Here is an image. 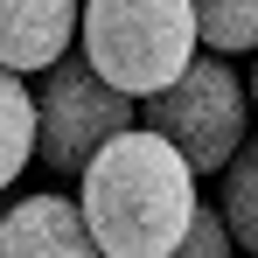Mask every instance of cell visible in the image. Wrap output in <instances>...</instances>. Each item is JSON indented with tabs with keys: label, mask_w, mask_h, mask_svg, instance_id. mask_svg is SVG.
Instances as JSON below:
<instances>
[{
	"label": "cell",
	"mask_w": 258,
	"mask_h": 258,
	"mask_svg": "<svg viewBox=\"0 0 258 258\" xmlns=\"http://www.w3.org/2000/svg\"><path fill=\"white\" fill-rule=\"evenodd\" d=\"M203 174L181 161V147L154 126H119L77 174V210L105 258H161L196 216Z\"/></svg>",
	"instance_id": "1"
},
{
	"label": "cell",
	"mask_w": 258,
	"mask_h": 258,
	"mask_svg": "<svg viewBox=\"0 0 258 258\" xmlns=\"http://www.w3.org/2000/svg\"><path fill=\"white\" fill-rule=\"evenodd\" d=\"M77 49L105 84L126 98H147L181 77V63L196 56V7L188 0H84L77 7Z\"/></svg>",
	"instance_id": "2"
},
{
	"label": "cell",
	"mask_w": 258,
	"mask_h": 258,
	"mask_svg": "<svg viewBox=\"0 0 258 258\" xmlns=\"http://www.w3.org/2000/svg\"><path fill=\"white\" fill-rule=\"evenodd\" d=\"M133 105H140V126H154L161 140H174L196 174H223V161L251 133V91L230 70V56H216V49L210 56H188L174 84L147 91Z\"/></svg>",
	"instance_id": "3"
},
{
	"label": "cell",
	"mask_w": 258,
	"mask_h": 258,
	"mask_svg": "<svg viewBox=\"0 0 258 258\" xmlns=\"http://www.w3.org/2000/svg\"><path fill=\"white\" fill-rule=\"evenodd\" d=\"M119 126H133V98L91 70L84 49H63L35 91V161L49 174H84V161Z\"/></svg>",
	"instance_id": "4"
},
{
	"label": "cell",
	"mask_w": 258,
	"mask_h": 258,
	"mask_svg": "<svg viewBox=\"0 0 258 258\" xmlns=\"http://www.w3.org/2000/svg\"><path fill=\"white\" fill-rule=\"evenodd\" d=\"M0 258H105L70 196H14L0 210Z\"/></svg>",
	"instance_id": "5"
},
{
	"label": "cell",
	"mask_w": 258,
	"mask_h": 258,
	"mask_svg": "<svg viewBox=\"0 0 258 258\" xmlns=\"http://www.w3.org/2000/svg\"><path fill=\"white\" fill-rule=\"evenodd\" d=\"M77 7L84 0H0V63L7 70H49L77 42Z\"/></svg>",
	"instance_id": "6"
},
{
	"label": "cell",
	"mask_w": 258,
	"mask_h": 258,
	"mask_svg": "<svg viewBox=\"0 0 258 258\" xmlns=\"http://www.w3.org/2000/svg\"><path fill=\"white\" fill-rule=\"evenodd\" d=\"M216 216L230 230V244L258 258V140L244 133V147L223 161V188H216Z\"/></svg>",
	"instance_id": "7"
},
{
	"label": "cell",
	"mask_w": 258,
	"mask_h": 258,
	"mask_svg": "<svg viewBox=\"0 0 258 258\" xmlns=\"http://www.w3.org/2000/svg\"><path fill=\"white\" fill-rule=\"evenodd\" d=\"M35 161V91L21 84V70L0 63V196L28 174Z\"/></svg>",
	"instance_id": "8"
},
{
	"label": "cell",
	"mask_w": 258,
	"mask_h": 258,
	"mask_svg": "<svg viewBox=\"0 0 258 258\" xmlns=\"http://www.w3.org/2000/svg\"><path fill=\"white\" fill-rule=\"evenodd\" d=\"M196 7V42L216 56H251L258 49V0H188Z\"/></svg>",
	"instance_id": "9"
},
{
	"label": "cell",
	"mask_w": 258,
	"mask_h": 258,
	"mask_svg": "<svg viewBox=\"0 0 258 258\" xmlns=\"http://www.w3.org/2000/svg\"><path fill=\"white\" fill-rule=\"evenodd\" d=\"M161 258H237V244H230V230H223V216H216V203H196V216H188V230L174 237Z\"/></svg>",
	"instance_id": "10"
},
{
	"label": "cell",
	"mask_w": 258,
	"mask_h": 258,
	"mask_svg": "<svg viewBox=\"0 0 258 258\" xmlns=\"http://www.w3.org/2000/svg\"><path fill=\"white\" fill-rule=\"evenodd\" d=\"M251 56H258V49H251ZM244 91H251V119H258V63H251V84H244Z\"/></svg>",
	"instance_id": "11"
},
{
	"label": "cell",
	"mask_w": 258,
	"mask_h": 258,
	"mask_svg": "<svg viewBox=\"0 0 258 258\" xmlns=\"http://www.w3.org/2000/svg\"><path fill=\"white\" fill-rule=\"evenodd\" d=\"M0 210H7V196H0Z\"/></svg>",
	"instance_id": "12"
}]
</instances>
